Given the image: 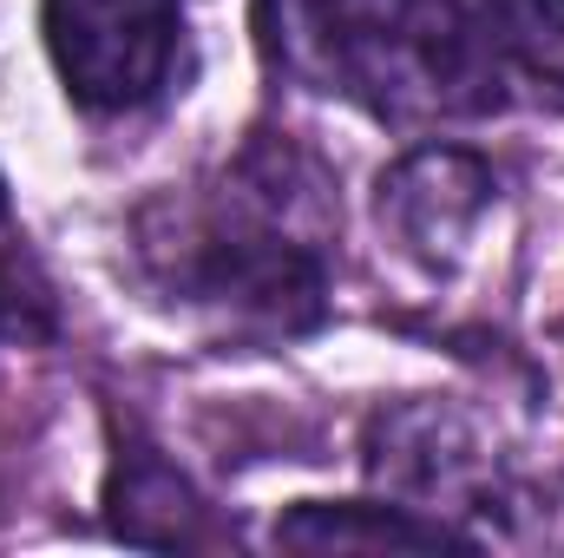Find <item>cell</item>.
<instances>
[{
	"instance_id": "obj_5",
	"label": "cell",
	"mask_w": 564,
	"mask_h": 558,
	"mask_svg": "<svg viewBox=\"0 0 564 558\" xmlns=\"http://www.w3.org/2000/svg\"><path fill=\"white\" fill-rule=\"evenodd\" d=\"M295 552H479L486 539L414 500H295L270 526Z\"/></svg>"
},
{
	"instance_id": "obj_3",
	"label": "cell",
	"mask_w": 564,
	"mask_h": 558,
	"mask_svg": "<svg viewBox=\"0 0 564 558\" xmlns=\"http://www.w3.org/2000/svg\"><path fill=\"white\" fill-rule=\"evenodd\" d=\"M40 40L86 119H139L191 73L184 0H40Z\"/></svg>"
},
{
	"instance_id": "obj_9",
	"label": "cell",
	"mask_w": 564,
	"mask_h": 558,
	"mask_svg": "<svg viewBox=\"0 0 564 558\" xmlns=\"http://www.w3.org/2000/svg\"><path fill=\"white\" fill-rule=\"evenodd\" d=\"M0 224H7V178H0Z\"/></svg>"
},
{
	"instance_id": "obj_2",
	"label": "cell",
	"mask_w": 564,
	"mask_h": 558,
	"mask_svg": "<svg viewBox=\"0 0 564 558\" xmlns=\"http://www.w3.org/2000/svg\"><path fill=\"white\" fill-rule=\"evenodd\" d=\"M257 46L282 86L394 132L473 126L512 106L466 0H257Z\"/></svg>"
},
{
	"instance_id": "obj_8",
	"label": "cell",
	"mask_w": 564,
	"mask_h": 558,
	"mask_svg": "<svg viewBox=\"0 0 564 558\" xmlns=\"http://www.w3.org/2000/svg\"><path fill=\"white\" fill-rule=\"evenodd\" d=\"M46 335H53L46 289L26 277L13 257H0V348L7 342H46Z\"/></svg>"
},
{
	"instance_id": "obj_7",
	"label": "cell",
	"mask_w": 564,
	"mask_h": 558,
	"mask_svg": "<svg viewBox=\"0 0 564 558\" xmlns=\"http://www.w3.org/2000/svg\"><path fill=\"white\" fill-rule=\"evenodd\" d=\"M506 79L564 99V0H466Z\"/></svg>"
},
{
	"instance_id": "obj_4",
	"label": "cell",
	"mask_w": 564,
	"mask_h": 558,
	"mask_svg": "<svg viewBox=\"0 0 564 558\" xmlns=\"http://www.w3.org/2000/svg\"><path fill=\"white\" fill-rule=\"evenodd\" d=\"M492 211H499V171L473 144H408L375 178V224L401 257H414L433 277L473 257Z\"/></svg>"
},
{
	"instance_id": "obj_1",
	"label": "cell",
	"mask_w": 564,
	"mask_h": 558,
	"mask_svg": "<svg viewBox=\"0 0 564 558\" xmlns=\"http://www.w3.org/2000/svg\"><path fill=\"white\" fill-rule=\"evenodd\" d=\"M335 171L270 126L126 217V270L144 302L224 348L308 342L335 309Z\"/></svg>"
},
{
	"instance_id": "obj_6",
	"label": "cell",
	"mask_w": 564,
	"mask_h": 558,
	"mask_svg": "<svg viewBox=\"0 0 564 558\" xmlns=\"http://www.w3.org/2000/svg\"><path fill=\"white\" fill-rule=\"evenodd\" d=\"M106 519L119 539L132 546H164V552H184V546H217L224 533L210 526V506L197 500V486L151 447V440H126L112 453V473H106Z\"/></svg>"
}]
</instances>
